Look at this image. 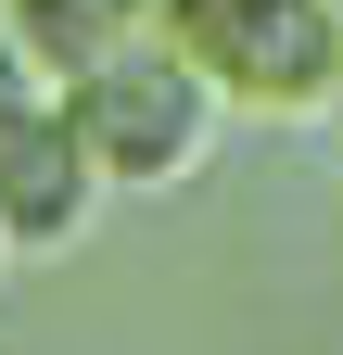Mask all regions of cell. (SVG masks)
Masks as SVG:
<instances>
[{"label": "cell", "instance_id": "obj_1", "mask_svg": "<svg viewBox=\"0 0 343 355\" xmlns=\"http://www.w3.org/2000/svg\"><path fill=\"white\" fill-rule=\"evenodd\" d=\"M153 38L254 114H331L343 76V0H153Z\"/></svg>", "mask_w": 343, "mask_h": 355}, {"label": "cell", "instance_id": "obj_2", "mask_svg": "<svg viewBox=\"0 0 343 355\" xmlns=\"http://www.w3.org/2000/svg\"><path fill=\"white\" fill-rule=\"evenodd\" d=\"M217 89H203L165 38H140V51H115L90 76H64V127L90 140L102 191H165V178H191L203 153H217Z\"/></svg>", "mask_w": 343, "mask_h": 355}, {"label": "cell", "instance_id": "obj_3", "mask_svg": "<svg viewBox=\"0 0 343 355\" xmlns=\"http://www.w3.org/2000/svg\"><path fill=\"white\" fill-rule=\"evenodd\" d=\"M102 216V165L64 127V102H38L26 127H0V241L13 254H76Z\"/></svg>", "mask_w": 343, "mask_h": 355}, {"label": "cell", "instance_id": "obj_4", "mask_svg": "<svg viewBox=\"0 0 343 355\" xmlns=\"http://www.w3.org/2000/svg\"><path fill=\"white\" fill-rule=\"evenodd\" d=\"M0 26L38 51V76H90V64H115V51H140L153 38V0H0Z\"/></svg>", "mask_w": 343, "mask_h": 355}, {"label": "cell", "instance_id": "obj_5", "mask_svg": "<svg viewBox=\"0 0 343 355\" xmlns=\"http://www.w3.org/2000/svg\"><path fill=\"white\" fill-rule=\"evenodd\" d=\"M38 102H64V89H51V76H38V51H26V38H13V26H0V127H26Z\"/></svg>", "mask_w": 343, "mask_h": 355}, {"label": "cell", "instance_id": "obj_6", "mask_svg": "<svg viewBox=\"0 0 343 355\" xmlns=\"http://www.w3.org/2000/svg\"><path fill=\"white\" fill-rule=\"evenodd\" d=\"M0 266H13V241H0Z\"/></svg>", "mask_w": 343, "mask_h": 355}]
</instances>
